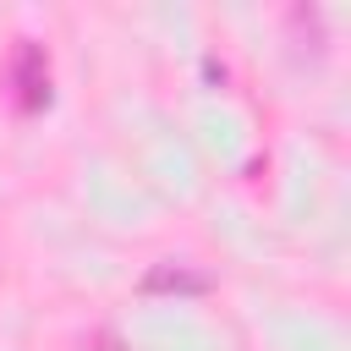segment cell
Here are the masks:
<instances>
[{"mask_svg":"<svg viewBox=\"0 0 351 351\" xmlns=\"http://www.w3.org/2000/svg\"><path fill=\"white\" fill-rule=\"evenodd\" d=\"M148 285H154V291H165V285H181V291H197L203 280H197V274H181V269H176V274H170V269H154V274H148Z\"/></svg>","mask_w":351,"mask_h":351,"instance_id":"1","label":"cell"}]
</instances>
